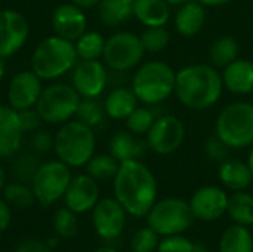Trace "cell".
Masks as SVG:
<instances>
[{
	"label": "cell",
	"mask_w": 253,
	"mask_h": 252,
	"mask_svg": "<svg viewBox=\"0 0 253 252\" xmlns=\"http://www.w3.org/2000/svg\"><path fill=\"white\" fill-rule=\"evenodd\" d=\"M113 186L114 198L132 217H147L157 201V180L141 160L122 162Z\"/></svg>",
	"instance_id": "obj_1"
},
{
	"label": "cell",
	"mask_w": 253,
	"mask_h": 252,
	"mask_svg": "<svg viewBox=\"0 0 253 252\" xmlns=\"http://www.w3.org/2000/svg\"><path fill=\"white\" fill-rule=\"evenodd\" d=\"M222 91V76L211 64H191L176 71L175 94L187 108L208 110L219 101Z\"/></svg>",
	"instance_id": "obj_2"
},
{
	"label": "cell",
	"mask_w": 253,
	"mask_h": 252,
	"mask_svg": "<svg viewBox=\"0 0 253 252\" xmlns=\"http://www.w3.org/2000/svg\"><path fill=\"white\" fill-rule=\"evenodd\" d=\"M79 56L74 42L50 36L37 43L31 53V70L42 80H55L74 68Z\"/></svg>",
	"instance_id": "obj_3"
},
{
	"label": "cell",
	"mask_w": 253,
	"mask_h": 252,
	"mask_svg": "<svg viewBox=\"0 0 253 252\" xmlns=\"http://www.w3.org/2000/svg\"><path fill=\"white\" fill-rule=\"evenodd\" d=\"M96 138L93 128L80 120H68L53 135V151L61 162L70 168L86 166L95 154Z\"/></svg>",
	"instance_id": "obj_4"
},
{
	"label": "cell",
	"mask_w": 253,
	"mask_h": 252,
	"mask_svg": "<svg viewBox=\"0 0 253 252\" xmlns=\"http://www.w3.org/2000/svg\"><path fill=\"white\" fill-rule=\"evenodd\" d=\"M176 71L165 61H147L132 77V91L145 105H157L175 92Z\"/></svg>",
	"instance_id": "obj_5"
},
{
	"label": "cell",
	"mask_w": 253,
	"mask_h": 252,
	"mask_svg": "<svg viewBox=\"0 0 253 252\" xmlns=\"http://www.w3.org/2000/svg\"><path fill=\"white\" fill-rule=\"evenodd\" d=\"M215 135L230 149H246L253 144V104L236 101L225 105L215 122Z\"/></svg>",
	"instance_id": "obj_6"
},
{
	"label": "cell",
	"mask_w": 253,
	"mask_h": 252,
	"mask_svg": "<svg viewBox=\"0 0 253 252\" xmlns=\"http://www.w3.org/2000/svg\"><path fill=\"white\" fill-rule=\"evenodd\" d=\"M194 220L196 217L190 208V203L181 198H165L156 201L147 214L148 226L163 238L182 235L193 226Z\"/></svg>",
	"instance_id": "obj_7"
},
{
	"label": "cell",
	"mask_w": 253,
	"mask_h": 252,
	"mask_svg": "<svg viewBox=\"0 0 253 252\" xmlns=\"http://www.w3.org/2000/svg\"><path fill=\"white\" fill-rule=\"evenodd\" d=\"M82 97L67 83H52L43 88L36 110L42 120L49 125H62L76 116Z\"/></svg>",
	"instance_id": "obj_8"
},
{
	"label": "cell",
	"mask_w": 253,
	"mask_h": 252,
	"mask_svg": "<svg viewBox=\"0 0 253 252\" xmlns=\"http://www.w3.org/2000/svg\"><path fill=\"white\" fill-rule=\"evenodd\" d=\"M71 178L70 166L59 159L40 163L31 181L36 201L42 206L53 205L64 198Z\"/></svg>",
	"instance_id": "obj_9"
},
{
	"label": "cell",
	"mask_w": 253,
	"mask_h": 252,
	"mask_svg": "<svg viewBox=\"0 0 253 252\" xmlns=\"http://www.w3.org/2000/svg\"><path fill=\"white\" fill-rule=\"evenodd\" d=\"M145 55L141 37L132 31H117L105 40L102 61L117 73H125L138 67Z\"/></svg>",
	"instance_id": "obj_10"
},
{
	"label": "cell",
	"mask_w": 253,
	"mask_h": 252,
	"mask_svg": "<svg viewBox=\"0 0 253 252\" xmlns=\"http://www.w3.org/2000/svg\"><path fill=\"white\" fill-rule=\"evenodd\" d=\"M185 140V125L173 114H163L156 119L147 134V146L160 156L175 153Z\"/></svg>",
	"instance_id": "obj_11"
},
{
	"label": "cell",
	"mask_w": 253,
	"mask_h": 252,
	"mask_svg": "<svg viewBox=\"0 0 253 252\" xmlns=\"http://www.w3.org/2000/svg\"><path fill=\"white\" fill-rule=\"evenodd\" d=\"M71 85L82 98H98L107 86V65L99 59H80L71 70Z\"/></svg>",
	"instance_id": "obj_12"
},
{
	"label": "cell",
	"mask_w": 253,
	"mask_h": 252,
	"mask_svg": "<svg viewBox=\"0 0 253 252\" xmlns=\"http://www.w3.org/2000/svg\"><path fill=\"white\" fill-rule=\"evenodd\" d=\"M126 214L116 198L99 199L92 209V226L99 238L114 241L126 227Z\"/></svg>",
	"instance_id": "obj_13"
},
{
	"label": "cell",
	"mask_w": 253,
	"mask_h": 252,
	"mask_svg": "<svg viewBox=\"0 0 253 252\" xmlns=\"http://www.w3.org/2000/svg\"><path fill=\"white\" fill-rule=\"evenodd\" d=\"M30 24L24 13L15 9L0 10V56L15 55L27 43Z\"/></svg>",
	"instance_id": "obj_14"
},
{
	"label": "cell",
	"mask_w": 253,
	"mask_h": 252,
	"mask_svg": "<svg viewBox=\"0 0 253 252\" xmlns=\"http://www.w3.org/2000/svg\"><path fill=\"white\" fill-rule=\"evenodd\" d=\"M42 79L33 70L16 73L7 86V104L16 111L36 107L43 91Z\"/></svg>",
	"instance_id": "obj_15"
},
{
	"label": "cell",
	"mask_w": 253,
	"mask_h": 252,
	"mask_svg": "<svg viewBox=\"0 0 253 252\" xmlns=\"http://www.w3.org/2000/svg\"><path fill=\"white\" fill-rule=\"evenodd\" d=\"M228 198L227 192L218 186H203L194 192L188 203L197 220L215 221L227 214Z\"/></svg>",
	"instance_id": "obj_16"
},
{
	"label": "cell",
	"mask_w": 253,
	"mask_h": 252,
	"mask_svg": "<svg viewBox=\"0 0 253 252\" xmlns=\"http://www.w3.org/2000/svg\"><path fill=\"white\" fill-rule=\"evenodd\" d=\"M65 206L76 214L92 211L99 201V186L87 172L71 178L70 186L64 195Z\"/></svg>",
	"instance_id": "obj_17"
},
{
	"label": "cell",
	"mask_w": 253,
	"mask_h": 252,
	"mask_svg": "<svg viewBox=\"0 0 253 252\" xmlns=\"http://www.w3.org/2000/svg\"><path fill=\"white\" fill-rule=\"evenodd\" d=\"M52 28L56 36L76 42L87 31V18L77 4L71 1L62 3L52 13Z\"/></svg>",
	"instance_id": "obj_18"
},
{
	"label": "cell",
	"mask_w": 253,
	"mask_h": 252,
	"mask_svg": "<svg viewBox=\"0 0 253 252\" xmlns=\"http://www.w3.org/2000/svg\"><path fill=\"white\" fill-rule=\"evenodd\" d=\"M24 131L18 111L7 105H0V159L15 156L22 146Z\"/></svg>",
	"instance_id": "obj_19"
},
{
	"label": "cell",
	"mask_w": 253,
	"mask_h": 252,
	"mask_svg": "<svg viewBox=\"0 0 253 252\" xmlns=\"http://www.w3.org/2000/svg\"><path fill=\"white\" fill-rule=\"evenodd\" d=\"M147 141H142L139 135L129 129L116 131L108 143L110 154L114 156L120 163L127 160H141L147 153Z\"/></svg>",
	"instance_id": "obj_20"
},
{
	"label": "cell",
	"mask_w": 253,
	"mask_h": 252,
	"mask_svg": "<svg viewBox=\"0 0 253 252\" xmlns=\"http://www.w3.org/2000/svg\"><path fill=\"white\" fill-rule=\"evenodd\" d=\"M206 19V6H203L199 0H188L179 4V9L173 18V24L179 36L194 37L203 30Z\"/></svg>",
	"instance_id": "obj_21"
},
{
	"label": "cell",
	"mask_w": 253,
	"mask_h": 252,
	"mask_svg": "<svg viewBox=\"0 0 253 252\" xmlns=\"http://www.w3.org/2000/svg\"><path fill=\"white\" fill-rule=\"evenodd\" d=\"M224 89L236 95H248L253 92V61L237 58L222 71Z\"/></svg>",
	"instance_id": "obj_22"
},
{
	"label": "cell",
	"mask_w": 253,
	"mask_h": 252,
	"mask_svg": "<svg viewBox=\"0 0 253 252\" xmlns=\"http://www.w3.org/2000/svg\"><path fill=\"white\" fill-rule=\"evenodd\" d=\"M218 177L222 186L231 192L246 190L253 183L252 171L248 162H242L239 159H225L221 162Z\"/></svg>",
	"instance_id": "obj_23"
},
{
	"label": "cell",
	"mask_w": 253,
	"mask_h": 252,
	"mask_svg": "<svg viewBox=\"0 0 253 252\" xmlns=\"http://www.w3.org/2000/svg\"><path fill=\"white\" fill-rule=\"evenodd\" d=\"M133 16L145 27H165L170 19V4L166 0H135Z\"/></svg>",
	"instance_id": "obj_24"
},
{
	"label": "cell",
	"mask_w": 253,
	"mask_h": 252,
	"mask_svg": "<svg viewBox=\"0 0 253 252\" xmlns=\"http://www.w3.org/2000/svg\"><path fill=\"white\" fill-rule=\"evenodd\" d=\"M138 98L132 88H114L104 101L105 114L114 120H126V117L138 107Z\"/></svg>",
	"instance_id": "obj_25"
},
{
	"label": "cell",
	"mask_w": 253,
	"mask_h": 252,
	"mask_svg": "<svg viewBox=\"0 0 253 252\" xmlns=\"http://www.w3.org/2000/svg\"><path fill=\"white\" fill-rule=\"evenodd\" d=\"M135 0H99L98 16L104 25L117 27L133 16Z\"/></svg>",
	"instance_id": "obj_26"
},
{
	"label": "cell",
	"mask_w": 253,
	"mask_h": 252,
	"mask_svg": "<svg viewBox=\"0 0 253 252\" xmlns=\"http://www.w3.org/2000/svg\"><path fill=\"white\" fill-rule=\"evenodd\" d=\"M219 252H253V236L246 226H230L219 239Z\"/></svg>",
	"instance_id": "obj_27"
},
{
	"label": "cell",
	"mask_w": 253,
	"mask_h": 252,
	"mask_svg": "<svg viewBox=\"0 0 253 252\" xmlns=\"http://www.w3.org/2000/svg\"><path fill=\"white\" fill-rule=\"evenodd\" d=\"M240 55L239 42L231 36H221L218 37L209 49V59L213 67L225 68L233 61H236Z\"/></svg>",
	"instance_id": "obj_28"
},
{
	"label": "cell",
	"mask_w": 253,
	"mask_h": 252,
	"mask_svg": "<svg viewBox=\"0 0 253 252\" xmlns=\"http://www.w3.org/2000/svg\"><path fill=\"white\" fill-rule=\"evenodd\" d=\"M227 214L234 221V224L240 226H253V195L245 190L234 192L228 198Z\"/></svg>",
	"instance_id": "obj_29"
},
{
	"label": "cell",
	"mask_w": 253,
	"mask_h": 252,
	"mask_svg": "<svg viewBox=\"0 0 253 252\" xmlns=\"http://www.w3.org/2000/svg\"><path fill=\"white\" fill-rule=\"evenodd\" d=\"M119 166L120 162L114 156H111L110 153H99L93 154L89 159V162L86 163V171L96 181H108L114 180Z\"/></svg>",
	"instance_id": "obj_30"
},
{
	"label": "cell",
	"mask_w": 253,
	"mask_h": 252,
	"mask_svg": "<svg viewBox=\"0 0 253 252\" xmlns=\"http://www.w3.org/2000/svg\"><path fill=\"white\" fill-rule=\"evenodd\" d=\"M74 46L79 59H99L102 58L105 39L99 31H86L74 42Z\"/></svg>",
	"instance_id": "obj_31"
},
{
	"label": "cell",
	"mask_w": 253,
	"mask_h": 252,
	"mask_svg": "<svg viewBox=\"0 0 253 252\" xmlns=\"http://www.w3.org/2000/svg\"><path fill=\"white\" fill-rule=\"evenodd\" d=\"M3 198L10 205V208L27 209L31 208L36 202V196L31 187H28L22 181L9 183L3 189Z\"/></svg>",
	"instance_id": "obj_32"
},
{
	"label": "cell",
	"mask_w": 253,
	"mask_h": 252,
	"mask_svg": "<svg viewBox=\"0 0 253 252\" xmlns=\"http://www.w3.org/2000/svg\"><path fill=\"white\" fill-rule=\"evenodd\" d=\"M141 43L148 53H159L170 45V33L165 27H145L141 33Z\"/></svg>",
	"instance_id": "obj_33"
},
{
	"label": "cell",
	"mask_w": 253,
	"mask_h": 252,
	"mask_svg": "<svg viewBox=\"0 0 253 252\" xmlns=\"http://www.w3.org/2000/svg\"><path fill=\"white\" fill-rule=\"evenodd\" d=\"M105 116L104 104H101L96 98H82L74 117L82 123L95 128L102 123Z\"/></svg>",
	"instance_id": "obj_34"
},
{
	"label": "cell",
	"mask_w": 253,
	"mask_h": 252,
	"mask_svg": "<svg viewBox=\"0 0 253 252\" xmlns=\"http://www.w3.org/2000/svg\"><path fill=\"white\" fill-rule=\"evenodd\" d=\"M77 214L73 212L71 209L59 208L53 214V230L56 236L64 238V239H71L77 235L79 232V221H77Z\"/></svg>",
	"instance_id": "obj_35"
},
{
	"label": "cell",
	"mask_w": 253,
	"mask_h": 252,
	"mask_svg": "<svg viewBox=\"0 0 253 252\" xmlns=\"http://www.w3.org/2000/svg\"><path fill=\"white\" fill-rule=\"evenodd\" d=\"M156 114L147 107H136L127 117H126V128L136 134V135H147L151 129L153 123L156 122Z\"/></svg>",
	"instance_id": "obj_36"
},
{
	"label": "cell",
	"mask_w": 253,
	"mask_h": 252,
	"mask_svg": "<svg viewBox=\"0 0 253 252\" xmlns=\"http://www.w3.org/2000/svg\"><path fill=\"white\" fill-rule=\"evenodd\" d=\"M159 235L150 227L139 229L130 239V250L132 252H154L159 247Z\"/></svg>",
	"instance_id": "obj_37"
},
{
	"label": "cell",
	"mask_w": 253,
	"mask_h": 252,
	"mask_svg": "<svg viewBox=\"0 0 253 252\" xmlns=\"http://www.w3.org/2000/svg\"><path fill=\"white\" fill-rule=\"evenodd\" d=\"M157 252H199V248L188 238L182 235H172L165 236V239L159 242Z\"/></svg>",
	"instance_id": "obj_38"
},
{
	"label": "cell",
	"mask_w": 253,
	"mask_h": 252,
	"mask_svg": "<svg viewBox=\"0 0 253 252\" xmlns=\"http://www.w3.org/2000/svg\"><path fill=\"white\" fill-rule=\"evenodd\" d=\"M39 160L33 156V154H21L15 165H13V171H15V175L19 181L25 183V181H33V177L39 168Z\"/></svg>",
	"instance_id": "obj_39"
},
{
	"label": "cell",
	"mask_w": 253,
	"mask_h": 252,
	"mask_svg": "<svg viewBox=\"0 0 253 252\" xmlns=\"http://www.w3.org/2000/svg\"><path fill=\"white\" fill-rule=\"evenodd\" d=\"M231 149L221 140L218 138L216 135L213 137H209L206 141H205V153L206 156L211 159V160H215V162H224L227 157H228V151Z\"/></svg>",
	"instance_id": "obj_40"
},
{
	"label": "cell",
	"mask_w": 253,
	"mask_h": 252,
	"mask_svg": "<svg viewBox=\"0 0 253 252\" xmlns=\"http://www.w3.org/2000/svg\"><path fill=\"white\" fill-rule=\"evenodd\" d=\"M18 117H19V123H21V128H22L24 134L39 131V128H40V125L43 122L40 114L37 113L36 107L18 111Z\"/></svg>",
	"instance_id": "obj_41"
},
{
	"label": "cell",
	"mask_w": 253,
	"mask_h": 252,
	"mask_svg": "<svg viewBox=\"0 0 253 252\" xmlns=\"http://www.w3.org/2000/svg\"><path fill=\"white\" fill-rule=\"evenodd\" d=\"M30 144L36 153H39V154L47 153L49 150L53 149V135H50L47 131H36Z\"/></svg>",
	"instance_id": "obj_42"
},
{
	"label": "cell",
	"mask_w": 253,
	"mask_h": 252,
	"mask_svg": "<svg viewBox=\"0 0 253 252\" xmlns=\"http://www.w3.org/2000/svg\"><path fill=\"white\" fill-rule=\"evenodd\" d=\"M15 252H52L50 247L39 239H25L22 241Z\"/></svg>",
	"instance_id": "obj_43"
},
{
	"label": "cell",
	"mask_w": 253,
	"mask_h": 252,
	"mask_svg": "<svg viewBox=\"0 0 253 252\" xmlns=\"http://www.w3.org/2000/svg\"><path fill=\"white\" fill-rule=\"evenodd\" d=\"M10 221H12L10 205L4 199H0V233L4 232L9 227Z\"/></svg>",
	"instance_id": "obj_44"
},
{
	"label": "cell",
	"mask_w": 253,
	"mask_h": 252,
	"mask_svg": "<svg viewBox=\"0 0 253 252\" xmlns=\"http://www.w3.org/2000/svg\"><path fill=\"white\" fill-rule=\"evenodd\" d=\"M70 1L77 4L82 9H90L93 6H98V3H99V0H70Z\"/></svg>",
	"instance_id": "obj_45"
},
{
	"label": "cell",
	"mask_w": 253,
	"mask_h": 252,
	"mask_svg": "<svg viewBox=\"0 0 253 252\" xmlns=\"http://www.w3.org/2000/svg\"><path fill=\"white\" fill-rule=\"evenodd\" d=\"M203 6L206 7H216V6H224L231 3L233 0H199Z\"/></svg>",
	"instance_id": "obj_46"
},
{
	"label": "cell",
	"mask_w": 253,
	"mask_h": 252,
	"mask_svg": "<svg viewBox=\"0 0 253 252\" xmlns=\"http://www.w3.org/2000/svg\"><path fill=\"white\" fill-rule=\"evenodd\" d=\"M4 186H6V172H4V169L1 168V165H0V193L3 192Z\"/></svg>",
	"instance_id": "obj_47"
},
{
	"label": "cell",
	"mask_w": 253,
	"mask_h": 252,
	"mask_svg": "<svg viewBox=\"0 0 253 252\" xmlns=\"http://www.w3.org/2000/svg\"><path fill=\"white\" fill-rule=\"evenodd\" d=\"M4 74H6V64H4V58H1V56H0V82L3 80Z\"/></svg>",
	"instance_id": "obj_48"
},
{
	"label": "cell",
	"mask_w": 253,
	"mask_h": 252,
	"mask_svg": "<svg viewBox=\"0 0 253 252\" xmlns=\"http://www.w3.org/2000/svg\"><path fill=\"white\" fill-rule=\"evenodd\" d=\"M248 165H249V168H251V171H252V175H253V144H252V149H251V151H249Z\"/></svg>",
	"instance_id": "obj_49"
},
{
	"label": "cell",
	"mask_w": 253,
	"mask_h": 252,
	"mask_svg": "<svg viewBox=\"0 0 253 252\" xmlns=\"http://www.w3.org/2000/svg\"><path fill=\"white\" fill-rule=\"evenodd\" d=\"M93 252H117V250H114L113 247H101V248L95 250Z\"/></svg>",
	"instance_id": "obj_50"
},
{
	"label": "cell",
	"mask_w": 253,
	"mask_h": 252,
	"mask_svg": "<svg viewBox=\"0 0 253 252\" xmlns=\"http://www.w3.org/2000/svg\"><path fill=\"white\" fill-rule=\"evenodd\" d=\"M170 6H176V4H182V3H185V1H188V0H166Z\"/></svg>",
	"instance_id": "obj_51"
},
{
	"label": "cell",
	"mask_w": 253,
	"mask_h": 252,
	"mask_svg": "<svg viewBox=\"0 0 253 252\" xmlns=\"http://www.w3.org/2000/svg\"><path fill=\"white\" fill-rule=\"evenodd\" d=\"M252 195H253V183H252Z\"/></svg>",
	"instance_id": "obj_52"
},
{
	"label": "cell",
	"mask_w": 253,
	"mask_h": 252,
	"mask_svg": "<svg viewBox=\"0 0 253 252\" xmlns=\"http://www.w3.org/2000/svg\"><path fill=\"white\" fill-rule=\"evenodd\" d=\"M199 252H202V251H199Z\"/></svg>",
	"instance_id": "obj_53"
}]
</instances>
